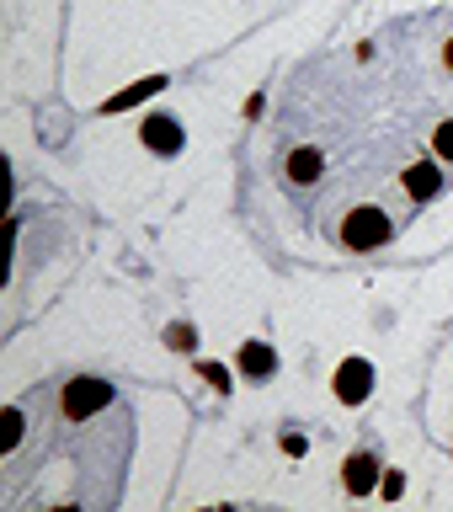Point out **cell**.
Segmentation results:
<instances>
[{
	"instance_id": "1",
	"label": "cell",
	"mask_w": 453,
	"mask_h": 512,
	"mask_svg": "<svg viewBox=\"0 0 453 512\" xmlns=\"http://www.w3.org/2000/svg\"><path fill=\"white\" fill-rule=\"evenodd\" d=\"M267 171L342 256L395 246L453 198V6H411L294 64L267 118Z\"/></svg>"
},
{
	"instance_id": "2",
	"label": "cell",
	"mask_w": 453,
	"mask_h": 512,
	"mask_svg": "<svg viewBox=\"0 0 453 512\" xmlns=\"http://www.w3.org/2000/svg\"><path fill=\"white\" fill-rule=\"evenodd\" d=\"M134 438V400L112 379H48L6 411L0 502L11 512L112 507L134 464Z\"/></svg>"
}]
</instances>
